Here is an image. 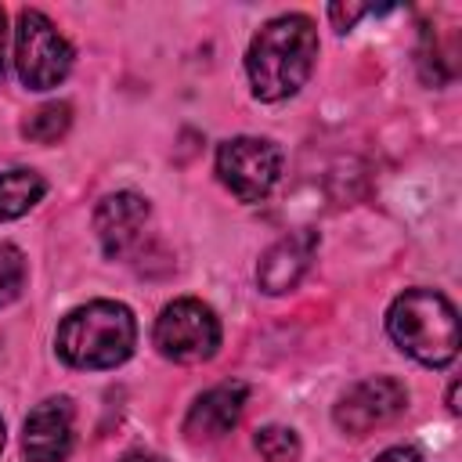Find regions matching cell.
<instances>
[{
    "label": "cell",
    "instance_id": "cell-1",
    "mask_svg": "<svg viewBox=\"0 0 462 462\" xmlns=\"http://www.w3.org/2000/svg\"><path fill=\"white\" fill-rule=\"evenodd\" d=\"M318 61V29L307 14L271 18L245 51V72L260 101L292 97L314 72Z\"/></svg>",
    "mask_w": 462,
    "mask_h": 462
},
{
    "label": "cell",
    "instance_id": "cell-2",
    "mask_svg": "<svg viewBox=\"0 0 462 462\" xmlns=\"http://www.w3.org/2000/svg\"><path fill=\"white\" fill-rule=\"evenodd\" d=\"M137 346V321L126 303L116 300H90L69 310L58 325L54 350L72 368H116Z\"/></svg>",
    "mask_w": 462,
    "mask_h": 462
},
{
    "label": "cell",
    "instance_id": "cell-3",
    "mask_svg": "<svg viewBox=\"0 0 462 462\" xmlns=\"http://www.w3.org/2000/svg\"><path fill=\"white\" fill-rule=\"evenodd\" d=\"M390 339L426 368H444L458 354V310L437 289H404L386 310Z\"/></svg>",
    "mask_w": 462,
    "mask_h": 462
},
{
    "label": "cell",
    "instance_id": "cell-4",
    "mask_svg": "<svg viewBox=\"0 0 462 462\" xmlns=\"http://www.w3.org/2000/svg\"><path fill=\"white\" fill-rule=\"evenodd\" d=\"M72 43L54 29V22L36 11L22 7L14 25V69L29 90H51L72 72Z\"/></svg>",
    "mask_w": 462,
    "mask_h": 462
},
{
    "label": "cell",
    "instance_id": "cell-5",
    "mask_svg": "<svg viewBox=\"0 0 462 462\" xmlns=\"http://www.w3.org/2000/svg\"><path fill=\"white\" fill-rule=\"evenodd\" d=\"M155 346L177 365H202L220 350V318L195 296L173 300L155 318Z\"/></svg>",
    "mask_w": 462,
    "mask_h": 462
},
{
    "label": "cell",
    "instance_id": "cell-6",
    "mask_svg": "<svg viewBox=\"0 0 462 462\" xmlns=\"http://www.w3.org/2000/svg\"><path fill=\"white\" fill-rule=\"evenodd\" d=\"M217 177L235 199L260 202L282 177V148L267 137H231L217 148Z\"/></svg>",
    "mask_w": 462,
    "mask_h": 462
},
{
    "label": "cell",
    "instance_id": "cell-7",
    "mask_svg": "<svg viewBox=\"0 0 462 462\" xmlns=\"http://www.w3.org/2000/svg\"><path fill=\"white\" fill-rule=\"evenodd\" d=\"M408 408V390L401 379L390 375H372L354 383L332 408V422L346 437H365L386 422H393Z\"/></svg>",
    "mask_w": 462,
    "mask_h": 462
},
{
    "label": "cell",
    "instance_id": "cell-8",
    "mask_svg": "<svg viewBox=\"0 0 462 462\" xmlns=\"http://www.w3.org/2000/svg\"><path fill=\"white\" fill-rule=\"evenodd\" d=\"M72 401L69 397H47L40 401L22 426V455L25 462H65L72 451Z\"/></svg>",
    "mask_w": 462,
    "mask_h": 462
},
{
    "label": "cell",
    "instance_id": "cell-9",
    "mask_svg": "<svg viewBox=\"0 0 462 462\" xmlns=\"http://www.w3.org/2000/svg\"><path fill=\"white\" fill-rule=\"evenodd\" d=\"M148 217H152V206L144 195H137V191L105 195L94 213V231H97L105 256H126L141 242Z\"/></svg>",
    "mask_w": 462,
    "mask_h": 462
},
{
    "label": "cell",
    "instance_id": "cell-10",
    "mask_svg": "<svg viewBox=\"0 0 462 462\" xmlns=\"http://www.w3.org/2000/svg\"><path fill=\"white\" fill-rule=\"evenodd\" d=\"M245 401H249V386L238 383V379L220 383V386L206 390L202 397H195V404L184 415L188 440L209 444V440H220L224 433H231L238 426L242 411H245Z\"/></svg>",
    "mask_w": 462,
    "mask_h": 462
},
{
    "label": "cell",
    "instance_id": "cell-11",
    "mask_svg": "<svg viewBox=\"0 0 462 462\" xmlns=\"http://www.w3.org/2000/svg\"><path fill=\"white\" fill-rule=\"evenodd\" d=\"M314 253H318V231H314V227L289 231L285 238H278V242L260 256L256 285H260L267 296H282V292L296 289L300 278L307 274Z\"/></svg>",
    "mask_w": 462,
    "mask_h": 462
},
{
    "label": "cell",
    "instance_id": "cell-12",
    "mask_svg": "<svg viewBox=\"0 0 462 462\" xmlns=\"http://www.w3.org/2000/svg\"><path fill=\"white\" fill-rule=\"evenodd\" d=\"M47 195V180L36 170H4L0 173V220L25 217Z\"/></svg>",
    "mask_w": 462,
    "mask_h": 462
},
{
    "label": "cell",
    "instance_id": "cell-13",
    "mask_svg": "<svg viewBox=\"0 0 462 462\" xmlns=\"http://www.w3.org/2000/svg\"><path fill=\"white\" fill-rule=\"evenodd\" d=\"M72 126V105L69 101H47L36 112H29V119L22 123V134L36 144H54L69 134Z\"/></svg>",
    "mask_w": 462,
    "mask_h": 462
},
{
    "label": "cell",
    "instance_id": "cell-14",
    "mask_svg": "<svg viewBox=\"0 0 462 462\" xmlns=\"http://www.w3.org/2000/svg\"><path fill=\"white\" fill-rule=\"evenodd\" d=\"M25 274H29V267H25L22 249L11 245V242H0V307L14 303L22 296Z\"/></svg>",
    "mask_w": 462,
    "mask_h": 462
},
{
    "label": "cell",
    "instance_id": "cell-15",
    "mask_svg": "<svg viewBox=\"0 0 462 462\" xmlns=\"http://www.w3.org/2000/svg\"><path fill=\"white\" fill-rule=\"evenodd\" d=\"M256 451L267 462H296L300 458V437L289 426H263V430H256Z\"/></svg>",
    "mask_w": 462,
    "mask_h": 462
},
{
    "label": "cell",
    "instance_id": "cell-16",
    "mask_svg": "<svg viewBox=\"0 0 462 462\" xmlns=\"http://www.w3.org/2000/svg\"><path fill=\"white\" fill-rule=\"evenodd\" d=\"M372 7H365V4H332L328 7V18H332V25L339 29V32H346V29H354V22L361 18V14H368Z\"/></svg>",
    "mask_w": 462,
    "mask_h": 462
},
{
    "label": "cell",
    "instance_id": "cell-17",
    "mask_svg": "<svg viewBox=\"0 0 462 462\" xmlns=\"http://www.w3.org/2000/svg\"><path fill=\"white\" fill-rule=\"evenodd\" d=\"M375 462H422V455H419V448H411V444H397V448H386Z\"/></svg>",
    "mask_w": 462,
    "mask_h": 462
},
{
    "label": "cell",
    "instance_id": "cell-18",
    "mask_svg": "<svg viewBox=\"0 0 462 462\" xmlns=\"http://www.w3.org/2000/svg\"><path fill=\"white\" fill-rule=\"evenodd\" d=\"M4 47H7V14L0 7V79H4Z\"/></svg>",
    "mask_w": 462,
    "mask_h": 462
},
{
    "label": "cell",
    "instance_id": "cell-19",
    "mask_svg": "<svg viewBox=\"0 0 462 462\" xmlns=\"http://www.w3.org/2000/svg\"><path fill=\"white\" fill-rule=\"evenodd\" d=\"M119 462H166V458H159V455H148V451H130V455H123Z\"/></svg>",
    "mask_w": 462,
    "mask_h": 462
},
{
    "label": "cell",
    "instance_id": "cell-20",
    "mask_svg": "<svg viewBox=\"0 0 462 462\" xmlns=\"http://www.w3.org/2000/svg\"><path fill=\"white\" fill-rule=\"evenodd\" d=\"M448 408H451V411H458V383H451V386H448Z\"/></svg>",
    "mask_w": 462,
    "mask_h": 462
},
{
    "label": "cell",
    "instance_id": "cell-21",
    "mask_svg": "<svg viewBox=\"0 0 462 462\" xmlns=\"http://www.w3.org/2000/svg\"><path fill=\"white\" fill-rule=\"evenodd\" d=\"M0 448H4V419H0Z\"/></svg>",
    "mask_w": 462,
    "mask_h": 462
}]
</instances>
